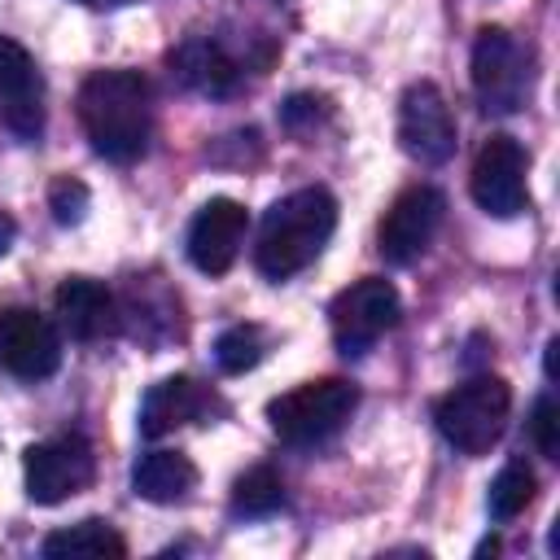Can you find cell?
<instances>
[{
  "instance_id": "6da1fadb",
  "label": "cell",
  "mask_w": 560,
  "mask_h": 560,
  "mask_svg": "<svg viewBox=\"0 0 560 560\" xmlns=\"http://www.w3.org/2000/svg\"><path fill=\"white\" fill-rule=\"evenodd\" d=\"M79 122L105 162H136L153 131V92L136 70H96L79 88Z\"/></svg>"
},
{
  "instance_id": "7a4b0ae2",
  "label": "cell",
  "mask_w": 560,
  "mask_h": 560,
  "mask_svg": "<svg viewBox=\"0 0 560 560\" xmlns=\"http://www.w3.org/2000/svg\"><path fill=\"white\" fill-rule=\"evenodd\" d=\"M337 228V201L328 188H298L289 197H280L258 228V245H254V262L267 280H289L302 267H311L319 258V249L328 245Z\"/></svg>"
},
{
  "instance_id": "3957f363",
  "label": "cell",
  "mask_w": 560,
  "mask_h": 560,
  "mask_svg": "<svg viewBox=\"0 0 560 560\" xmlns=\"http://www.w3.org/2000/svg\"><path fill=\"white\" fill-rule=\"evenodd\" d=\"M512 416V389L499 376H472L464 385H455L446 398H438L433 420L438 433L459 451V455H486Z\"/></svg>"
},
{
  "instance_id": "277c9868",
  "label": "cell",
  "mask_w": 560,
  "mask_h": 560,
  "mask_svg": "<svg viewBox=\"0 0 560 560\" xmlns=\"http://www.w3.org/2000/svg\"><path fill=\"white\" fill-rule=\"evenodd\" d=\"M359 407V389L341 376H324V381H306L280 398L267 402V420H271V433L289 446H319L328 442L346 420L350 411Z\"/></svg>"
},
{
  "instance_id": "5b68a950",
  "label": "cell",
  "mask_w": 560,
  "mask_h": 560,
  "mask_svg": "<svg viewBox=\"0 0 560 560\" xmlns=\"http://www.w3.org/2000/svg\"><path fill=\"white\" fill-rule=\"evenodd\" d=\"M472 92L486 114H516L534 92V57L503 26H481L472 44Z\"/></svg>"
},
{
  "instance_id": "8992f818",
  "label": "cell",
  "mask_w": 560,
  "mask_h": 560,
  "mask_svg": "<svg viewBox=\"0 0 560 560\" xmlns=\"http://www.w3.org/2000/svg\"><path fill=\"white\" fill-rule=\"evenodd\" d=\"M398 289L381 276H363L354 280L350 289L337 293L332 311H328V324H332V341L346 359H359L368 354L394 324H398Z\"/></svg>"
},
{
  "instance_id": "52a82bcc",
  "label": "cell",
  "mask_w": 560,
  "mask_h": 560,
  "mask_svg": "<svg viewBox=\"0 0 560 560\" xmlns=\"http://www.w3.org/2000/svg\"><path fill=\"white\" fill-rule=\"evenodd\" d=\"M22 468H26V494L48 508V503H61L92 486L96 455L79 433H61V438L26 446Z\"/></svg>"
},
{
  "instance_id": "ba28073f",
  "label": "cell",
  "mask_w": 560,
  "mask_h": 560,
  "mask_svg": "<svg viewBox=\"0 0 560 560\" xmlns=\"http://www.w3.org/2000/svg\"><path fill=\"white\" fill-rule=\"evenodd\" d=\"M442 219H446V197H442L438 188L416 184V188L398 192L394 206H389L385 219H381V232H376V241H381V258L394 262V267L416 262V258L433 245Z\"/></svg>"
},
{
  "instance_id": "9c48e42d",
  "label": "cell",
  "mask_w": 560,
  "mask_h": 560,
  "mask_svg": "<svg viewBox=\"0 0 560 560\" xmlns=\"http://www.w3.org/2000/svg\"><path fill=\"white\" fill-rule=\"evenodd\" d=\"M398 144L420 166H442L455 153V118L433 83H411L398 105Z\"/></svg>"
},
{
  "instance_id": "30bf717a",
  "label": "cell",
  "mask_w": 560,
  "mask_h": 560,
  "mask_svg": "<svg viewBox=\"0 0 560 560\" xmlns=\"http://www.w3.org/2000/svg\"><path fill=\"white\" fill-rule=\"evenodd\" d=\"M525 149L512 136H490L472 162V201L494 214V219H516L529 206V188H525Z\"/></svg>"
},
{
  "instance_id": "8fae6325",
  "label": "cell",
  "mask_w": 560,
  "mask_h": 560,
  "mask_svg": "<svg viewBox=\"0 0 560 560\" xmlns=\"http://www.w3.org/2000/svg\"><path fill=\"white\" fill-rule=\"evenodd\" d=\"M0 368L18 381H44L61 368V337L57 328L31 311V306H9L0 311Z\"/></svg>"
},
{
  "instance_id": "7c38bea8",
  "label": "cell",
  "mask_w": 560,
  "mask_h": 560,
  "mask_svg": "<svg viewBox=\"0 0 560 560\" xmlns=\"http://www.w3.org/2000/svg\"><path fill=\"white\" fill-rule=\"evenodd\" d=\"M245 228H249V214H245L241 201L210 197L188 223V258H192V267L206 271V276H223L241 254Z\"/></svg>"
},
{
  "instance_id": "4fadbf2b",
  "label": "cell",
  "mask_w": 560,
  "mask_h": 560,
  "mask_svg": "<svg viewBox=\"0 0 560 560\" xmlns=\"http://www.w3.org/2000/svg\"><path fill=\"white\" fill-rule=\"evenodd\" d=\"M0 101H4V122L18 136H39L44 127V105H39V74L35 61L22 44L0 35Z\"/></svg>"
},
{
  "instance_id": "5bb4252c",
  "label": "cell",
  "mask_w": 560,
  "mask_h": 560,
  "mask_svg": "<svg viewBox=\"0 0 560 560\" xmlns=\"http://www.w3.org/2000/svg\"><path fill=\"white\" fill-rule=\"evenodd\" d=\"M57 319L61 328L74 337V341H101L114 332L118 324V306H114V293L88 276H70L57 284Z\"/></svg>"
},
{
  "instance_id": "9a60e30c",
  "label": "cell",
  "mask_w": 560,
  "mask_h": 560,
  "mask_svg": "<svg viewBox=\"0 0 560 560\" xmlns=\"http://www.w3.org/2000/svg\"><path fill=\"white\" fill-rule=\"evenodd\" d=\"M206 411H210L206 385H197L192 376H166L140 402V438H162V433H171L179 424L201 420Z\"/></svg>"
},
{
  "instance_id": "2e32d148",
  "label": "cell",
  "mask_w": 560,
  "mask_h": 560,
  "mask_svg": "<svg viewBox=\"0 0 560 560\" xmlns=\"http://www.w3.org/2000/svg\"><path fill=\"white\" fill-rule=\"evenodd\" d=\"M171 74L184 83V88H192V92H201V96H228L232 88H236V79H241V70H236V61L214 44V39H184L175 52H171Z\"/></svg>"
},
{
  "instance_id": "e0dca14e",
  "label": "cell",
  "mask_w": 560,
  "mask_h": 560,
  "mask_svg": "<svg viewBox=\"0 0 560 560\" xmlns=\"http://www.w3.org/2000/svg\"><path fill=\"white\" fill-rule=\"evenodd\" d=\"M197 486V464L184 451H149L131 468V490L149 503H179Z\"/></svg>"
},
{
  "instance_id": "ac0fdd59",
  "label": "cell",
  "mask_w": 560,
  "mask_h": 560,
  "mask_svg": "<svg viewBox=\"0 0 560 560\" xmlns=\"http://www.w3.org/2000/svg\"><path fill=\"white\" fill-rule=\"evenodd\" d=\"M39 551L48 560H122L127 556V542H122V534L109 521L88 516L79 525H66V529L48 534Z\"/></svg>"
},
{
  "instance_id": "d6986e66",
  "label": "cell",
  "mask_w": 560,
  "mask_h": 560,
  "mask_svg": "<svg viewBox=\"0 0 560 560\" xmlns=\"http://www.w3.org/2000/svg\"><path fill=\"white\" fill-rule=\"evenodd\" d=\"M534 468L529 464H521V459H512V464H503L499 468V477L490 481V494H486V512L494 516V521H512V516H521L525 508H529V499H534Z\"/></svg>"
},
{
  "instance_id": "ffe728a7",
  "label": "cell",
  "mask_w": 560,
  "mask_h": 560,
  "mask_svg": "<svg viewBox=\"0 0 560 560\" xmlns=\"http://www.w3.org/2000/svg\"><path fill=\"white\" fill-rule=\"evenodd\" d=\"M280 503H284V486L267 464L241 472L232 486V512L236 516H271Z\"/></svg>"
},
{
  "instance_id": "44dd1931",
  "label": "cell",
  "mask_w": 560,
  "mask_h": 560,
  "mask_svg": "<svg viewBox=\"0 0 560 560\" xmlns=\"http://www.w3.org/2000/svg\"><path fill=\"white\" fill-rule=\"evenodd\" d=\"M262 350H267V337H262L258 324H232V328H223L219 341H214V363H219L228 376H241V372H249V368L262 359Z\"/></svg>"
},
{
  "instance_id": "7402d4cb",
  "label": "cell",
  "mask_w": 560,
  "mask_h": 560,
  "mask_svg": "<svg viewBox=\"0 0 560 560\" xmlns=\"http://www.w3.org/2000/svg\"><path fill=\"white\" fill-rule=\"evenodd\" d=\"M48 210H52V219H57L61 228L83 223V214H88V184L74 179V175L52 179V188H48Z\"/></svg>"
},
{
  "instance_id": "603a6c76",
  "label": "cell",
  "mask_w": 560,
  "mask_h": 560,
  "mask_svg": "<svg viewBox=\"0 0 560 560\" xmlns=\"http://www.w3.org/2000/svg\"><path fill=\"white\" fill-rule=\"evenodd\" d=\"M529 438L538 446V455L547 459H560V402L551 394H542L529 411Z\"/></svg>"
},
{
  "instance_id": "cb8c5ba5",
  "label": "cell",
  "mask_w": 560,
  "mask_h": 560,
  "mask_svg": "<svg viewBox=\"0 0 560 560\" xmlns=\"http://www.w3.org/2000/svg\"><path fill=\"white\" fill-rule=\"evenodd\" d=\"M319 118H324V101H319V96L298 92V96H289V101L280 105V122H284L289 131H306V127H315Z\"/></svg>"
},
{
  "instance_id": "d4e9b609",
  "label": "cell",
  "mask_w": 560,
  "mask_h": 560,
  "mask_svg": "<svg viewBox=\"0 0 560 560\" xmlns=\"http://www.w3.org/2000/svg\"><path fill=\"white\" fill-rule=\"evenodd\" d=\"M13 236H18V223H13L9 214H0V258L9 254V245H13Z\"/></svg>"
},
{
  "instance_id": "484cf974",
  "label": "cell",
  "mask_w": 560,
  "mask_h": 560,
  "mask_svg": "<svg viewBox=\"0 0 560 560\" xmlns=\"http://www.w3.org/2000/svg\"><path fill=\"white\" fill-rule=\"evenodd\" d=\"M88 9H118V4H136V0H79Z\"/></svg>"
}]
</instances>
